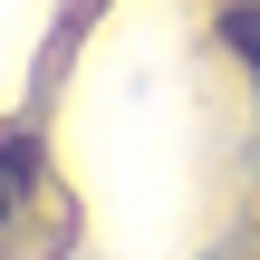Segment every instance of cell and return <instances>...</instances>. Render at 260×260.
Masks as SVG:
<instances>
[{"label": "cell", "mask_w": 260, "mask_h": 260, "mask_svg": "<svg viewBox=\"0 0 260 260\" xmlns=\"http://www.w3.org/2000/svg\"><path fill=\"white\" fill-rule=\"evenodd\" d=\"M10 203H19V193H10V183H0V222H10Z\"/></svg>", "instance_id": "cell-2"}, {"label": "cell", "mask_w": 260, "mask_h": 260, "mask_svg": "<svg viewBox=\"0 0 260 260\" xmlns=\"http://www.w3.org/2000/svg\"><path fill=\"white\" fill-rule=\"evenodd\" d=\"M212 39H222L232 58H251V77H260V0H232V10L212 19Z\"/></svg>", "instance_id": "cell-1"}]
</instances>
